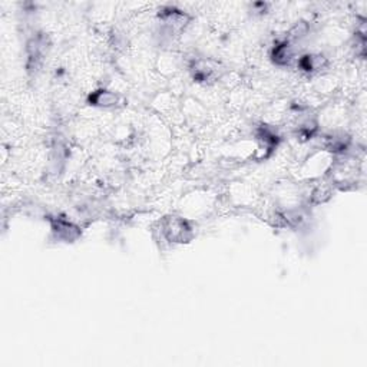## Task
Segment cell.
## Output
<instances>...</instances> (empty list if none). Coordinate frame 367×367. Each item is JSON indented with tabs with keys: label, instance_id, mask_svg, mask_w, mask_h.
<instances>
[{
	"label": "cell",
	"instance_id": "3957f363",
	"mask_svg": "<svg viewBox=\"0 0 367 367\" xmlns=\"http://www.w3.org/2000/svg\"><path fill=\"white\" fill-rule=\"evenodd\" d=\"M93 100H95L98 105H105V106H108V105H112V103L117 102V96H115L114 93H111V92L100 91L96 93V96L93 98Z\"/></svg>",
	"mask_w": 367,
	"mask_h": 367
},
{
	"label": "cell",
	"instance_id": "7a4b0ae2",
	"mask_svg": "<svg viewBox=\"0 0 367 367\" xmlns=\"http://www.w3.org/2000/svg\"><path fill=\"white\" fill-rule=\"evenodd\" d=\"M168 228H174V233L168 234V237L171 240H185V233H188V228L185 227L183 221L180 219H172L169 222V225H167Z\"/></svg>",
	"mask_w": 367,
	"mask_h": 367
},
{
	"label": "cell",
	"instance_id": "6da1fadb",
	"mask_svg": "<svg viewBox=\"0 0 367 367\" xmlns=\"http://www.w3.org/2000/svg\"><path fill=\"white\" fill-rule=\"evenodd\" d=\"M78 228H75L72 224L69 222H62V221H58V225L55 227V231L58 233V235L65 238V240H73L76 235H78Z\"/></svg>",
	"mask_w": 367,
	"mask_h": 367
}]
</instances>
